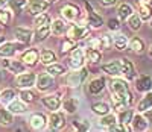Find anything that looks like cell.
<instances>
[{
  "label": "cell",
  "instance_id": "1",
  "mask_svg": "<svg viewBox=\"0 0 152 132\" xmlns=\"http://www.w3.org/2000/svg\"><path fill=\"white\" fill-rule=\"evenodd\" d=\"M110 88L114 109H117L119 112L128 109L129 105L132 103V93L129 91V85L126 84V81L116 77L110 82Z\"/></svg>",
  "mask_w": 152,
  "mask_h": 132
},
{
  "label": "cell",
  "instance_id": "2",
  "mask_svg": "<svg viewBox=\"0 0 152 132\" xmlns=\"http://www.w3.org/2000/svg\"><path fill=\"white\" fill-rule=\"evenodd\" d=\"M88 32H90V28L88 26H82V24H70L67 28V38L72 39V41H79V39H84Z\"/></svg>",
  "mask_w": 152,
  "mask_h": 132
},
{
  "label": "cell",
  "instance_id": "3",
  "mask_svg": "<svg viewBox=\"0 0 152 132\" xmlns=\"http://www.w3.org/2000/svg\"><path fill=\"white\" fill-rule=\"evenodd\" d=\"M87 76H88V70H87L85 67H82V69H79V70L72 71V73L67 76L66 82H67L69 87L75 88V87H79V85L85 81V79H87Z\"/></svg>",
  "mask_w": 152,
  "mask_h": 132
},
{
  "label": "cell",
  "instance_id": "4",
  "mask_svg": "<svg viewBox=\"0 0 152 132\" xmlns=\"http://www.w3.org/2000/svg\"><path fill=\"white\" fill-rule=\"evenodd\" d=\"M84 62H85V52L81 47H75L70 53V59L69 64L73 70H79L84 67Z\"/></svg>",
  "mask_w": 152,
  "mask_h": 132
},
{
  "label": "cell",
  "instance_id": "5",
  "mask_svg": "<svg viewBox=\"0 0 152 132\" xmlns=\"http://www.w3.org/2000/svg\"><path fill=\"white\" fill-rule=\"evenodd\" d=\"M49 131L50 132H58V131H61L62 128L66 126V115L62 114V112H58V111H55V112H52L49 115Z\"/></svg>",
  "mask_w": 152,
  "mask_h": 132
},
{
  "label": "cell",
  "instance_id": "6",
  "mask_svg": "<svg viewBox=\"0 0 152 132\" xmlns=\"http://www.w3.org/2000/svg\"><path fill=\"white\" fill-rule=\"evenodd\" d=\"M2 67L6 69L8 71L14 73L15 76L21 74V73H26L24 70H26V65H24L21 61H17V59H11V58H6L2 61Z\"/></svg>",
  "mask_w": 152,
  "mask_h": 132
},
{
  "label": "cell",
  "instance_id": "7",
  "mask_svg": "<svg viewBox=\"0 0 152 132\" xmlns=\"http://www.w3.org/2000/svg\"><path fill=\"white\" fill-rule=\"evenodd\" d=\"M15 84L21 90L32 88L37 84V74L35 73H21V74H18L15 77Z\"/></svg>",
  "mask_w": 152,
  "mask_h": 132
},
{
  "label": "cell",
  "instance_id": "8",
  "mask_svg": "<svg viewBox=\"0 0 152 132\" xmlns=\"http://www.w3.org/2000/svg\"><path fill=\"white\" fill-rule=\"evenodd\" d=\"M24 44L21 43H11V41H5L2 46H0V58H11V56H14L15 55V52L17 50H21Z\"/></svg>",
  "mask_w": 152,
  "mask_h": 132
},
{
  "label": "cell",
  "instance_id": "9",
  "mask_svg": "<svg viewBox=\"0 0 152 132\" xmlns=\"http://www.w3.org/2000/svg\"><path fill=\"white\" fill-rule=\"evenodd\" d=\"M20 61L24 64V65H28V67H34V65L40 61V52H38V49H28V50H24L23 53H21V58Z\"/></svg>",
  "mask_w": 152,
  "mask_h": 132
},
{
  "label": "cell",
  "instance_id": "10",
  "mask_svg": "<svg viewBox=\"0 0 152 132\" xmlns=\"http://www.w3.org/2000/svg\"><path fill=\"white\" fill-rule=\"evenodd\" d=\"M61 15H62V18L64 20H67V21H75L76 18L79 17V6L78 5H75V3H66L64 6L61 8Z\"/></svg>",
  "mask_w": 152,
  "mask_h": 132
},
{
  "label": "cell",
  "instance_id": "11",
  "mask_svg": "<svg viewBox=\"0 0 152 132\" xmlns=\"http://www.w3.org/2000/svg\"><path fill=\"white\" fill-rule=\"evenodd\" d=\"M34 32L29 28H24V26H18V28L14 29V38L17 39V43L21 44H29L32 41Z\"/></svg>",
  "mask_w": 152,
  "mask_h": 132
},
{
  "label": "cell",
  "instance_id": "12",
  "mask_svg": "<svg viewBox=\"0 0 152 132\" xmlns=\"http://www.w3.org/2000/svg\"><path fill=\"white\" fill-rule=\"evenodd\" d=\"M85 6H87V9H88V20H87L88 28H90V29H99V28H102L104 18L100 17L97 12L93 11V8L90 6V3H88V2H85Z\"/></svg>",
  "mask_w": 152,
  "mask_h": 132
},
{
  "label": "cell",
  "instance_id": "13",
  "mask_svg": "<svg viewBox=\"0 0 152 132\" xmlns=\"http://www.w3.org/2000/svg\"><path fill=\"white\" fill-rule=\"evenodd\" d=\"M55 84L53 81V76H50L49 73H40L37 74V88L40 91H47L49 88H52Z\"/></svg>",
  "mask_w": 152,
  "mask_h": 132
},
{
  "label": "cell",
  "instance_id": "14",
  "mask_svg": "<svg viewBox=\"0 0 152 132\" xmlns=\"http://www.w3.org/2000/svg\"><path fill=\"white\" fill-rule=\"evenodd\" d=\"M41 103L44 105L47 109L52 111V112L58 111V108L62 105V103H61V97H59L58 94H49V96H44V97L41 99Z\"/></svg>",
  "mask_w": 152,
  "mask_h": 132
},
{
  "label": "cell",
  "instance_id": "15",
  "mask_svg": "<svg viewBox=\"0 0 152 132\" xmlns=\"http://www.w3.org/2000/svg\"><path fill=\"white\" fill-rule=\"evenodd\" d=\"M102 71L110 74V76H119L122 74V64H120V59H113L107 64L102 65Z\"/></svg>",
  "mask_w": 152,
  "mask_h": 132
},
{
  "label": "cell",
  "instance_id": "16",
  "mask_svg": "<svg viewBox=\"0 0 152 132\" xmlns=\"http://www.w3.org/2000/svg\"><path fill=\"white\" fill-rule=\"evenodd\" d=\"M29 125H31V128H32L34 131H41V129H44L46 125H47V118H46V115L41 114V112H35V114H32L31 118H29Z\"/></svg>",
  "mask_w": 152,
  "mask_h": 132
},
{
  "label": "cell",
  "instance_id": "17",
  "mask_svg": "<svg viewBox=\"0 0 152 132\" xmlns=\"http://www.w3.org/2000/svg\"><path fill=\"white\" fill-rule=\"evenodd\" d=\"M49 2L47 0H38V2H29L28 5V11L31 15H40L49 8Z\"/></svg>",
  "mask_w": 152,
  "mask_h": 132
},
{
  "label": "cell",
  "instance_id": "18",
  "mask_svg": "<svg viewBox=\"0 0 152 132\" xmlns=\"http://www.w3.org/2000/svg\"><path fill=\"white\" fill-rule=\"evenodd\" d=\"M120 64H122V74L128 79V81L134 79L135 77V67H134V64L128 58H122Z\"/></svg>",
  "mask_w": 152,
  "mask_h": 132
},
{
  "label": "cell",
  "instance_id": "19",
  "mask_svg": "<svg viewBox=\"0 0 152 132\" xmlns=\"http://www.w3.org/2000/svg\"><path fill=\"white\" fill-rule=\"evenodd\" d=\"M105 88V77H96L93 81H90L88 84V93L96 96V94H100Z\"/></svg>",
  "mask_w": 152,
  "mask_h": 132
},
{
  "label": "cell",
  "instance_id": "20",
  "mask_svg": "<svg viewBox=\"0 0 152 132\" xmlns=\"http://www.w3.org/2000/svg\"><path fill=\"white\" fill-rule=\"evenodd\" d=\"M131 129L132 132H145L148 129V122H146V118L140 114H137L132 117V122H131Z\"/></svg>",
  "mask_w": 152,
  "mask_h": 132
},
{
  "label": "cell",
  "instance_id": "21",
  "mask_svg": "<svg viewBox=\"0 0 152 132\" xmlns=\"http://www.w3.org/2000/svg\"><path fill=\"white\" fill-rule=\"evenodd\" d=\"M6 109L12 114H24L28 111V106H26V103H24L23 100H17L14 99L9 105H6Z\"/></svg>",
  "mask_w": 152,
  "mask_h": 132
},
{
  "label": "cell",
  "instance_id": "22",
  "mask_svg": "<svg viewBox=\"0 0 152 132\" xmlns=\"http://www.w3.org/2000/svg\"><path fill=\"white\" fill-rule=\"evenodd\" d=\"M50 32H52L55 36H59V35L67 32V24L64 23V20L56 18V20H53L52 23H50Z\"/></svg>",
  "mask_w": 152,
  "mask_h": 132
},
{
  "label": "cell",
  "instance_id": "23",
  "mask_svg": "<svg viewBox=\"0 0 152 132\" xmlns=\"http://www.w3.org/2000/svg\"><path fill=\"white\" fill-rule=\"evenodd\" d=\"M135 88H137L138 91H142V93H145V91H149V90L152 88V79H151L149 76H146V74L140 76V77L135 81Z\"/></svg>",
  "mask_w": 152,
  "mask_h": 132
},
{
  "label": "cell",
  "instance_id": "24",
  "mask_svg": "<svg viewBox=\"0 0 152 132\" xmlns=\"http://www.w3.org/2000/svg\"><path fill=\"white\" fill-rule=\"evenodd\" d=\"M55 61H56L55 52L49 50V49H44V50L40 52V62L43 65H46V67H47V65H50V64H55Z\"/></svg>",
  "mask_w": 152,
  "mask_h": 132
},
{
  "label": "cell",
  "instance_id": "25",
  "mask_svg": "<svg viewBox=\"0 0 152 132\" xmlns=\"http://www.w3.org/2000/svg\"><path fill=\"white\" fill-rule=\"evenodd\" d=\"M78 106H79V100L76 97H67L64 102H62V108L67 114H75L78 111Z\"/></svg>",
  "mask_w": 152,
  "mask_h": 132
},
{
  "label": "cell",
  "instance_id": "26",
  "mask_svg": "<svg viewBox=\"0 0 152 132\" xmlns=\"http://www.w3.org/2000/svg\"><path fill=\"white\" fill-rule=\"evenodd\" d=\"M134 14V11L131 8V5L128 3H120L119 8H117V15H119V20H128L131 15Z\"/></svg>",
  "mask_w": 152,
  "mask_h": 132
},
{
  "label": "cell",
  "instance_id": "27",
  "mask_svg": "<svg viewBox=\"0 0 152 132\" xmlns=\"http://www.w3.org/2000/svg\"><path fill=\"white\" fill-rule=\"evenodd\" d=\"M110 109H111L110 105L105 103V102H96V103L91 105V111H93L94 114L100 115V117H104V115L110 114Z\"/></svg>",
  "mask_w": 152,
  "mask_h": 132
},
{
  "label": "cell",
  "instance_id": "28",
  "mask_svg": "<svg viewBox=\"0 0 152 132\" xmlns=\"http://www.w3.org/2000/svg\"><path fill=\"white\" fill-rule=\"evenodd\" d=\"M102 59V52L97 50V49H87L85 50V61L91 62V64H96Z\"/></svg>",
  "mask_w": 152,
  "mask_h": 132
},
{
  "label": "cell",
  "instance_id": "29",
  "mask_svg": "<svg viewBox=\"0 0 152 132\" xmlns=\"http://www.w3.org/2000/svg\"><path fill=\"white\" fill-rule=\"evenodd\" d=\"M128 44H129V41H128V38H126L125 35H114L113 36V46L116 47L117 50H125L126 47H128Z\"/></svg>",
  "mask_w": 152,
  "mask_h": 132
},
{
  "label": "cell",
  "instance_id": "30",
  "mask_svg": "<svg viewBox=\"0 0 152 132\" xmlns=\"http://www.w3.org/2000/svg\"><path fill=\"white\" fill-rule=\"evenodd\" d=\"M14 122V114L9 112L6 108H0V125L2 126H11Z\"/></svg>",
  "mask_w": 152,
  "mask_h": 132
},
{
  "label": "cell",
  "instance_id": "31",
  "mask_svg": "<svg viewBox=\"0 0 152 132\" xmlns=\"http://www.w3.org/2000/svg\"><path fill=\"white\" fill-rule=\"evenodd\" d=\"M15 90H12V88H5L2 93H0V102H2L3 105H9L12 100L15 99Z\"/></svg>",
  "mask_w": 152,
  "mask_h": 132
},
{
  "label": "cell",
  "instance_id": "32",
  "mask_svg": "<svg viewBox=\"0 0 152 132\" xmlns=\"http://www.w3.org/2000/svg\"><path fill=\"white\" fill-rule=\"evenodd\" d=\"M132 117H134V111L132 109H125V111H120L119 112V117H117V123L120 125H129L132 122Z\"/></svg>",
  "mask_w": 152,
  "mask_h": 132
},
{
  "label": "cell",
  "instance_id": "33",
  "mask_svg": "<svg viewBox=\"0 0 152 132\" xmlns=\"http://www.w3.org/2000/svg\"><path fill=\"white\" fill-rule=\"evenodd\" d=\"M128 46L131 47V50L135 52V53H142V52L145 50V43H143V39L138 38V36H132Z\"/></svg>",
  "mask_w": 152,
  "mask_h": 132
},
{
  "label": "cell",
  "instance_id": "34",
  "mask_svg": "<svg viewBox=\"0 0 152 132\" xmlns=\"http://www.w3.org/2000/svg\"><path fill=\"white\" fill-rule=\"evenodd\" d=\"M99 125L102 126V128H113L114 125H117V117L114 115V114H107V115H104L102 118L99 120Z\"/></svg>",
  "mask_w": 152,
  "mask_h": 132
},
{
  "label": "cell",
  "instance_id": "35",
  "mask_svg": "<svg viewBox=\"0 0 152 132\" xmlns=\"http://www.w3.org/2000/svg\"><path fill=\"white\" fill-rule=\"evenodd\" d=\"M50 34H52V32H50V24L41 26V28H37V31H35V39H37V41H44V39Z\"/></svg>",
  "mask_w": 152,
  "mask_h": 132
},
{
  "label": "cell",
  "instance_id": "36",
  "mask_svg": "<svg viewBox=\"0 0 152 132\" xmlns=\"http://www.w3.org/2000/svg\"><path fill=\"white\" fill-rule=\"evenodd\" d=\"M151 106H152V93H148V94L140 100V103H138L137 111H138V112H145V111H148Z\"/></svg>",
  "mask_w": 152,
  "mask_h": 132
},
{
  "label": "cell",
  "instance_id": "37",
  "mask_svg": "<svg viewBox=\"0 0 152 132\" xmlns=\"http://www.w3.org/2000/svg\"><path fill=\"white\" fill-rule=\"evenodd\" d=\"M12 21V11L9 8H0V24L8 26Z\"/></svg>",
  "mask_w": 152,
  "mask_h": 132
},
{
  "label": "cell",
  "instance_id": "38",
  "mask_svg": "<svg viewBox=\"0 0 152 132\" xmlns=\"http://www.w3.org/2000/svg\"><path fill=\"white\" fill-rule=\"evenodd\" d=\"M50 76H61V74H64L66 73V69H64V65H61V64H50L47 65V71Z\"/></svg>",
  "mask_w": 152,
  "mask_h": 132
},
{
  "label": "cell",
  "instance_id": "39",
  "mask_svg": "<svg viewBox=\"0 0 152 132\" xmlns=\"http://www.w3.org/2000/svg\"><path fill=\"white\" fill-rule=\"evenodd\" d=\"M126 21H128V26L131 31H138L142 28V18L138 17V14H132Z\"/></svg>",
  "mask_w": 152,
  "mask_h": 132
},
{
  "label": "cell",
  "instance_id": "40",
  "mask_svg": "<svg viewBox=\"0 0 152 132\" xmlns=\"http://www.w3.org/2000/svg\"><path fill=\"white\" fill-rule=\"evenodd\" d=\"M28 5H29L28 0H12L11 5H9V8L14 11V12H17V14H20V12L26 8Z\"/></svg>",
  "mask_w": 152,
  "mask_h": 132
},
{
  "label": "cell",
  "instance_id": "41",
  "mask_svg": "<svg viewBox=\"0 0 152 132\" xmlns=\"http://www.w3.org/2000/svg\"><path fill=\"white\" fill-rule=\"evenodd\" d=\"M34 24H35V28L47 26V24H50V17L46 14V12H43V14H40V15H35V18H34Z\"/></svg>",
  "mask_w": 152,
  "mask_h": 132
},
{
  "label": "cell",
  "instance_id": "42",
  "mask_svg": "<svg viewBox=\"0 0 152 132\" xmlns=\"http://www.w3.org/2000/svg\"><path fill=\"white\" fill-rule=\"evenodd\" d=\"M20 100H23L24 103H31V102H34V100H35L34 91H31L29 88L21 90V91H20Z\"/></svg>",
  "mask_w": 152,
  "mask_h": 132
},
{
  "label": "cell",
  "instance_id": "43",
  "mask_svg": "<svg viewBox=\"0 0 152 132\" xmlns=\"http://www.w3.org/2000/svg\"><path fill=\"white\" fill-rule=\"evenodd\" d=\"M142 20H149L152 17V9L149 5H140V14H138Z\"/></svg>",
  "mask_w": 152,
  "mask_h": 132
},
{
  "label": "cell",
  "instance_id": "44",
  "mask_svg": "<svg viewBox=\"0 0 152 132\" xmlns=\"http://www.w3.org/2000/svg\"><path fill=\"white\" fill-rule=\"evenodd\" d=\"M75 47H76V43L72 41V39H69V38H66L61 44V52L62 53H67V52H72Z\"/></svg>",
  "mask_w": 152,
  "mask_h": 132
},
{
  "label": "cell",
  "instance_id": "45",
  "mask_svg": "<svg viewBox=\"0 0 152 132\" xmlns=\"http://www.w3.org/2000/svg\"><path fill=\"white\" fill-rule=\"evenodd\" d=\"M73 126L76 131H84V132H88V128H90V123L87 120H76L73 122Z\"/></svg>",
  "mask_w": 152,
  "mask_h": 132
},
{
  "label": "cell",
  "instance_id": "46",
  "mask_svg": "<svg viewBox=\"0 0 152 132\" xmlns=\"http://www.w3.org/2000/svg\"><path fill=\"white\" fill-rule=\"evenodd\" d=\"M110 132H132V129H131L129 125H120V123H117V125H114L113 128H110Z\"/></svg>",
  "mask_w": 152,
  "mask_h": 132
},
{
  "label": "cell",
  "instance_id": "47",
  "mask_svg": "<svg viewBox=\"0 0 152 132\" xmlns=\"http://www.w3.org/2000/svg\"><path fill=\"white\" fill-rule=\"evenodd\" d=\"M108 29H110V31H119V29H120V20H117V18H110V20H108Z\"/></svg>",
  "mask_w": 152,
  "mask_h": 132
},
{
  "label": "cell",
  "instance_id": "48",
  "mask_svg": "<svg viewBox=\"0 0 152 132\" xmlns=\"http://www.w3.org/2000/svg\"><path fill=\"white\" fill-rule=\"evenodd\" d=\"M117 3V0H100V5L105 6V8H110V6H114Z\"/></svg>",
  "mask_w": 152,
  "mask_h": 132
},
{
  "label": "cell",
  "instance_id": "49",
  "mask_svg": "<svg viewBox=\"0 0 152 132\" xmlns=\"http://www.w3.org/2000/svg\"><path fill=\"white\" fill-rule=\"evenodd\" d=\"M148 122H152V109H148V111H145V115H143Z\"/></svg>",
  "mask_w": 152,
  "mask_h": 132
},
{
  "label": "cell",
  "instance_id": "50",
  "mask_svg": "<svg viewBox=\"0 0 152 132\" xmlns=\"http://www.w3.org/2000/svg\"><path fill=\"white\" fill-rule=\"evenodd\" d=\"M12 0H0V8H8Z\"/></svg>",
  "mask_w": 152,
  "mask_h": 132
},
{
  "label": "cell",
  "instance_id": "51",
  "mask_svg": "<svg viewBox=\"0 0 152 132\" xmlns=\"http://www.w3.org/2000/svg\"><path fill=\"white\" fill-rule=\"evenodd\" d=\"M5 41H6V39H5V36H3V35H0V46H2Z\"/></svg>",
  "mask_w": 152,
  "mask_h": 132
},
{
  "label": "cell",
  "instance_id": "52",
  "mask_svg": "<svg viewBox=\"0 0 152 132\" xmlns=\"http://www.w3.org/2000/svg\"><path fill=\"white\" fill-rule=\"evenodd\" d=\"M2 79H3V73H2V70H0V82H2Z\"/></svg>",
  "mask_w": 152,
  "mask_h": 132
},
{
  "label": "cell",
  "instance_id": "53",
  "mask_svg": "<svg viewBox=\"0 0 152 132\" xmlns=\"http://www.w3.org/2000/svg\"><path fill=\"white\" fill-rule=\"evenodd\" d=\"M149 55H151V58H152V46H151V49H149Z\"/></svg>",
  "mask_w": 152,
  "mask_h": 132
},
{
  "label": "cell",
  "instance_id": "54",
  "mask_svg": "<svg viewBox=\"0 0 152 132\" xmlns=\"http://www.w3.org/2000/svg\"><path fill=\"white\" fill-rule=\"evenodd\" d=\"M47 2H49V3H53V2H56V0H47Z\"/></svg>",
  "mask_w": 152,
  "mask_h": 132
},
{
  "label": "cell",
  "instance_id": "55",
  "mask_svg": "<svg viewBox=\"0 0 152 132\" xmlns=\"http://www.w3.org/2000/svg\"><path fill=\"white\" fill-rule=\"evenodd\" d=\"M29 2H38V0H29Z\"/></svg>",
  "mask_w": 152,
  "mask_h": 132
},
{
  "label": "cell",
  "instance_id": "56",
  "mask_svg": "<svg viewBox=\"0 0 152 132\" xmlns=\"http://www.w3.org/2000/svg\"><path fill=\"white\" fill-rule=\"evenodd\" d=\"M75 132H84V131H75Z\"/></svg>",
  "mask_w": 152,
  "mask_h": 132
},
{
  "label": "cell",
  "instance_id": "57",
  "mask_svg": "<svg viewBox=\"0 0 152 132\" xmlns=\"http://www.w3.org/2000/svg\"><path fill=\"white\" fill-rule=\"evenodd\" d=\"M151 26H152V23H151Z\"/></svg>",
  "mask_w": 152,
  "mask_h": 132
},
{
  "label": "cell",
  "instance_id": "58",
  "mask_svg": "<svg viewBox=\"0 0 152 132\" xmlns=\"http://www.w3.org/2000/svg\"><path fill=\"white\" fill-rule=\"evenodd\" d=\"M151 132H152V131H151Z\"/></svg>",
  "mask_w": 152,
  "mask_h": 132
}]
</instances>
